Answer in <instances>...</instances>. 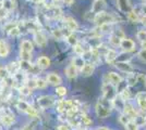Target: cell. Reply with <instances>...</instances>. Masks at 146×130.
I'll return each instance as SVG.
<instances>
[{
  "mask_svg": "<svg viewBox=\"0 0 146 130\" xmlns=\"http://www.w3.org/2000/svg\"><path fill=\"white\" fill-rule=\"evenodd\" d=\"M11 37H18V36H20L21 34H22V31L20 29V27H19V25L17 26V27H14V28H12L11 31L8 33Z\"/></svg>",
  "mask_w": 146,
  "mask_h": 130,
  "instance_id": "obj_40",
  "label": "cell"
},
{
  "mask_svg": "<svg viewBox=\"0 0 146 130\" xmlns=\"http://www.w3.org/2000/svg\"><path fill=\"white\" fill-rule=\"evenodd\" d=\"M104 80L105 81H109L111 84H113L115 86H119L122 82V78L121 76L117 73H113V72H110V73H107L104 77Z\"/></svg>",
  "mask_w": 146,
  "mask_h": 130,
  "instance_id": "obj_7",
  "label": "cell"
},
{
  "mask_svg": "<svg viewBox=\"0 0 146 130\" xmlns=\"http://www.w3.org/2000/svg\"><path fill=\"white\" fill-rule=\"evenodd\" d=\"M8 54H9L8 46H7V43L5 41H1V44H0V56L1 57H7Z\"/></svg>",
  "mask_w": 146,
  "mask_h": 130,
  "instance_id": "obj_30",
  "label": "cell"
},
{
  "mask_svg": "<svg viewBox=\"0 0 146 130\" xmlns=\"http://www.w3.org/2000/svg\"><path fill=\"white\" fill-rule=\"evenodd\" d=\"M136 37H137V39H139L143 44L146 43V31L145 29H140V31H137V34H136Z\"/></svg>",
  "mask_w": 146,
  "mask_h": 130,
  "instance_id": "obj_36",
  "label": "cell"
},
{
  "mask_svg": "<svg viewBox=\"0 0 146 130\" xmlns=\"http://www.w3.org/2000/svg\"><path fill=\"white\" fill-rule=\"evenodd\" d=\"M55 102V97H52V95H43V97L38 98V100H37L38 105L40 106L42 108H48V107L54 105Z\"/></svg>",
  "mask_w": 146,
  "mask_h": 130,
  "instance_id": "obj_6",
  "label": "cell"
},
{
  "mask_svg": "<svg viewBox=\"0 0 146 130\" xmlns=\"http://www.w3.org/2000/svg\"><path fill=\"white\" fill-rule=\"evenodd\" d=\"M36 84H37V88H39V89H44L45 87L47 86V80H44L43 78H37Z\"/></svg>",
  "mask_w": 146,
  "mask_h": 130,
  "instance_id": "obj_44",
  "label": "cell"
},
{
  "mask_svg": "<svg viewBox=\"0 0 146 130\" xmlns=\"http://www.w3.org/2000/svg\"><path fill=\"white\" fill-rule=\"evenodd\" d=\"M144 3H146V0H144Z\"/></svg>",
  "mask_w": 146,
  "mask_h": 130,
  "instance_id": "obj_56",
  "label": "cell"
},
{
  "mask_svg": "<svg viewBox=\"0 0 146 130\" xmlns=\"http://www.w3.org/2000/svg\"><path fill=\"white\" fill-rule=\"evenodd\" d=\"M18 25L19 24L17 23V22H9V23H7V24L5 25V27H3V31H6L7 33H9V31H11L12 28L17 27Z\"/></svg>",
  "mask_w": 146,
  "mask_h": 130,
  "instance_id": "obj_41",
  "label": "cell"
},
{
  "mask_svg": "<svg viewBox=\"0 0 146 130\" xmlns=\"http://www.w3.org/2000/svg\"><path fill=\"white\" fill-rule=\"evenodd\" d=\"M128 19L131 21V22H134V23H136V22H139L141 20L140 15L137 14V13L135 12L134 10H131L130 12H128Z\"/></svg>",
  "mask_w": 146,
  "mask_h": 130,
  "instance_id": "obj_31",
  "label": "cell"
},
{
  "mask_svg": "<svg viewBox=\"0 0 146 130\" xmlns=\"http://www.w3.org/2000/svg\"><path fill=\"white\" fill-rule=\"evenodd\" d=\"M119 120H120V123H121L122 125H124V126H127V125L132 120L131 118L129 117L127 114H124V113H122L121 115H120V117H119Z\"/></svg>",
  "mask_w": 146,
  "mask_h": 130,
  "instance_id": "obj_39",
  "label": "cell"
},
{
  "mask_svg": "<svg viewBox=\"0 0 146 130\" xmlns=\"http://www.w3.org/2000/svg\"><path fill=\"white\" fill-rule=\"evenodd\" d=\"M136 100H137V104H139L141 110L146 112V94L145 93L140 92L136 95Z\"/></svg>",
  "mask_w": 146,
  "mask_h": 130,
  "instance_id": "obj_23",
  "label": "cell"
},
{
  "mask_svg": "<svg viewBox=\"0 0 146 130\" xmlns=\"http://www.w3.org/2000/svg\"><path fill=\"white\" fill-rule=\"evenodd\" d=\"M21 50L23 51H27V52H32L33 51V43L31 42L30 40L25 39L21 42Z\"/></svg>",
  "mask_w": 146,
  "mask_h": 130,
  "instance_id": "obj_27",
  "label": "cell"
},
{
  "mask_svg": "<svg viewBox=\"0 0 146 130\" xmlns=\"http://www.w3.org/2000/svg\"><path fill=\"white\" fill-rule=\"evenodd\" d=\"M78 130H86V128H85V127H83V126H82V127H80V128H78Z\"/></svg>",
  "mask_w": 146,
  "mask_h": 130,
  "instance_id": "obj_54",
  "label": "cell"
},
{
  "mask_svg": "<svg viewBox=\"0 0 146 130\" xmlns=\"http://www.w3.org/2000/svg\"><path fill=\"white\" fill-rule=\"evenodd\" d=\"M137 78H139V79H142V80H143V84L146 86V75L140 74L139 76H137Z\"/></svg>",
  "mask_w": 146,
  "mask_h": 130,
  "instance_id": "obj_51",
  "label": "cell"
},
{
  "mask_svg": "<svg viewBox=\"0 0 146 130\" xmlns=\"http://www.w3.org/2000/svg\"><path fill=\"white\" fill-rule=\"evenodd\" d=\"M94 71H95V64H93V63H86L85 65L83 66V68L81 69L83 76H85V77L91 76L94 73Z\"/></svg>",
  "mask_w": 146,
  "mask_h": 130,
  "instance_id": "obj_21",
  "label": "cell"
},
{
  "mask_svg": "<svg viewBox=\"0 0 146 130\" xmlns=\"http://www.w3.org/2000/svg\"><path fill=\"white\" fill-rule=\"evenodd\" d=\"M20 57H21L22 61H29V62H31V61H32V52H27V51L21 50V52H20Z\"/></svg>",
  "mask_w": 146,
  "mask_h": 130,
  "instance_id": "obj_35",
  "label": "cell"
},
{
  "mask_svg": "<svg viewBox=\"0 0 146 130\" xmlns=\"http://www.w3.org/2000/svg\"><path fill=\"white\" fill-rule=\"evenodd\" d=\"M62 1H63L66 5H68V6H71L73 3V0H62Z\"/></svg>",
  "mask_w": 146,
  "mask_h": 130,
  "instance_id": "obj_52",
  "label": "cell"
},
{
  "mask_svg": "<svg viewBox=\"0 0 146 130\" xmlns=\"http://www.w3.org/2000/svg\"><path fill=\"white\" fill-rule=\"evenodd\" d=\"M2 3H3V8L6 9L7 11H10V10L13 8V1L12 0H3V1H2Z\"/></svg>",
  "mask_w": 146,
  "mask_h": 130,
  "instance_id": "obj_43",
  "label": "cell"
},
{
  "mask_svg": "<svg viewBox=\"0 0 146 130\" xmlns=\"http://www.w3.org/2000/svg\"><path fill=\"white\" fill-rule=\"evenodd\" d=\"M56 94L59 97H64L67 94V88L63 86H57L56 88Z\"/></svg>",
  "mask_w": 146,
  "mask_h": 130,
  "instance_id": "obj_38",
  "label": "cell"
},
{
  "mask_svg": "<svg viewBox=\"0 0 146 130\" xmlns=\"http://www.w3.org/2000/svg\"><path fill=\"white\" fill-rule=\"evenodd\" d=\"M20 67L22 71H24V72H31L32 71V68H33V65H32V63L29 62V61H22L21 60V62H20Z\"/></svg>",
  "mask_w": 146,
  "mask_h": 130,
  "instance_id": "obj_29",
  "label": "cell"
},
{
  "mask_svg": "<svg viewBox=\"0 0 146 130\" xmlns=\"http://www.w3.org/2000/svg\"><path fill=\"white\" fill-rule=\"evenodd\" d=\"M64 28H56V29H54L52 31V36H54V38L55 39H58V40H60V39H62V38L66 36V38L68 37V34H66L64 33Z\"/></svg>",
  "mask_w": 146,
  "mask_h": 130,
  "instance_id": "obj_24",
  "label": "cell"
},
{
  "mask_svg": "<svg viewBox=\"0 0 146 130\" xmlns=\"http://www.w3.org/2000/svg\"><path fill=\"white\" fill-rule=\"evenodd\" d=\"M105 9H106L105 0H95L93 6H92V12L94 13V14H97V13L105 11Z\"/></svg>",
  "mask_w": 146,
  "mask_h": 130,
  "instance_id": "obj_11",
  "label": "cell"
},
{
  "mask_svg": "<svg viewBox=\"0 0 146 130\" xmlns=\"http://www.w3.org/2000/svg\"><path fill=\"white\" fill-rule=\"evenodd\" d=\"M80 120H81V123H82V125H83L84 127H87V126H90V125L93 124V120H92L88 116H86V115H82V116L80 117Z\"/></svg>",
  "mask_w": 146,
  "mask_h": 130,
  "instance_id": "obj_37",
  "label": "cell"
},
{
  "mask_svg": "<svg viewBox=\"0 0 146 130\" xmlns=\"http://www.w3.org/2000/svg\"><path fill=\"white\" fill-rule=\"evenodd\" d=\"M104 56H105V59H106V62L109 63V64H112V63L117 60V57H118V53H117L116 50L108 49L107 51H106V53L104 54Z\"/></svg>",
  "mask_w": 146,
  "mask_h": 130,
  "instance_id": "obj_16",
  "label": "cell"
},
{
  "mask_svg": "<svg viewBox=\"0 0 146 130\" xmlns=\"http://www.w3.org/2000/svg\"><path fill=\"white\" fill-rule=\"evenodd\" d=\"M25 85L29 87L30 89H35L37 88V84H36V79H34V78H31V79H27L26 82H25Z\"/></svg>",
  "mask_w": 146,
  "mask_h": 130,
  "instance_id": "obj_42",
  "label": "cell"
},
{
  "mask_svg": "<svg viewBox=\"0 0 146 130\" xmlns=\"http://www.w3.org/2000/svg\"><path fill=\"white\" fill-rule=\"evenodd\" d=\"M0 93H1V90H0Z\"/></svg>",
  "mask_w": 146,
  "mask_h": 130,
  "instance_id": "obj_57",
  "label": "cell"
},
{
  "mask_svg": "<svg viewBox=\"0 0 146 130\" xmlns=\"http://www.w3.org/2000/svg\"><path fill=\"white\" fill-rule=\"evenodd\" d=\"M46 80H47L48 84L52 85V86H60L61 82H62L61 77L58 74H56V73H50V74L47 75Z\"/></svg>",
  "mask_w": 146,
  "mask_h": 130,
  "instance_id": "obj_14",
  "label": "cell"
},
{
  "mask_svg": "<svg viewBox=\"0 0 146 130\" xmlns=\"http://www.w3.org/2000/svg\"><path fill=\"white\" fill-rule=\"evenodd\" d=\"M124 37V34H123V31L121 29H118V31H113L112 34H111V36H110V43L111 44H113V46H120V43H121V40L123 39Z\"/></svg>",
  "mask_w": 146,
  "mask_h": 130,
  "instance_id": "obj_8",
  "label": "cell"
},
{
  "mask_svg": "<svg viewBox=\"0 0 146 130\" xmlns=\"http://www.w3.org/2000/svg\"><path fill=\"white\" fill-rule=\"evenodd\" d=\"M19 92H20L21 95L27 97V95H30L31 93H32V89H30L26 85H23V86H21L19 88Z\"/></svg>",
  "mask_w": 146,
  "mask_h": 130,
  "instance_id": "obj_34",
  "label": "cell"
},
{
  "mask_svg": "<svg viewBox=\"0 0 146 130\" xmlns=\"http://www.w3.org/2000/svg\"><path fill=\"white\" fill-rule=\"evenodd\" d=\"M102 90H103V97L108 100H112L117 97V89L116 86L113 84H111L109 81H105L104 80L103 87H102Z\"/></svg>",
  "mask_w": 146,
  "mask_h": 130,
  "instance_id": "obj_4",
  "label": "cell"
},
{
  "mask_svg": "<svg viewBox=\"0 0 146 130\" xmlns=\"http://www.w3.org/2000/svg\"><path fill=\"white\" fill-rule=\"evenodd\" d=\"M10 76H11V74L9 73L8 68L3 67V66H1V67H0V79L6 80V79H8V78L10 77Z\"/></svg>",
  "mask_w": 146,
  "mask_h": 130,
  "instance_id": "obj_33",
  "label": "cell"
},
{
  "mask_svg": "<svg viewBox=\"0 0 146 130\" xmlns=\"http://www.w3.org/2000/svg\"><path fill=\"white\" fill-rule=\"evenodd\" d=\"M34 40H35V42L39 47H43V48L46 47V44H47V38H46V36L40 31L34 33Z\"/></svg>",
  "mask_w": 146,
  "mask_h": 130,
  "instance_id": "obj_12",
  "label": "cell"
},
{
  "mask_svg": "<svg viewBox=\"0 0 146 130\" xmlns=\"http://www.w3.org/2000/svg\"><path fill=\"white\" fill-rule=\"evenodd\" d=\"M7 68H8L9 73H10L11 75H14L17 72H19V71L21 69V67H20V63H18V62L10 63V64L7 66Z\"/></svg>",
  "mask_w": 146,
  "mask_h": 130,
  "instance_id": "obj_26",
  "label": "cell"
},
{
  "mask_svg": "<svg viewBox=\"0 0 146 130\" xmlns=\"http://www.w3.org/2000/svg\"><path fill=\"white\" fill-rule=\"evenodd\" d=\"M1 8H3V3H2V2H0V9H1Z\"/></svg>",
  "mask_w": 146,
  "mask_h": 130,
  "instance_id": "obj_55",
  "label": "cell"
},
{
  "mask_svg": "<svg viewBox=\"0 0 146 130\" xmlns=\"http://www.w3.org/2000/svg\"><path fill=\"white\" fill-rule=\"evenodd\" d=\"M73 50H74V53L76 54V56H83L84 53H85V49H84V47L81 44V43H78V44H75L74 47H73Z\"/></svg>",
  "mask_w": 146,
  "mask_h": 130,
  "instance_id": "obj_32",
  "label": "cell"
},
{
  "mask_svg": "<svg viewBox=\"0 0 146 130\" xmlns=\"http://www.w3.org/2000/svg\"><path fill=\"white\" fill-rule=\"evenodd\" d=\"M116 67L119 71H121L123 73H127V74H131L133 72L132 65L129 62H124V61H120V62L116 63Z\"/></svg>",
  "mask_w": 146,
  "mask_h": 130,
  "instance_id": "obj_13",
  "label": "cell"
},
{
  "mask_svg": "<svg viewBox=\"0 0 146 130\" xmlns=\"http://www.w3.org/2000/svg\"><path fill=\"white\" fill-rule=\"evenodd\" d=\"M113 108V104H112V101L111 100H108L106 98H99L96 103V106H95V112H96V115L97 117L99 118H106L108 117L110 114H111V111Z\"/></svg>",
  "mask_w": 146,
  "mask_h": 130,
  "instance_id": "obj_1",
  "label": "cell"
},
{
  "mask_svg": "<svg viewBox=\"0 0 146 130\" xmlns=\"http://www.w3.org/2000/svg\"><path fill=\"white\" fill-rule=\"evenodd\" d=\"M17 108H18L19 111H21V112H23V113H25V114H27L30 117L36 118L37 115H38L37 111L33 107V106H31L27 102L22 101V100L18 101V103H17Z\"/></svg>",
  "mask_w": 146,
  "mask_h": 130,
  "instance_id": "obj_5",
  "label": "cell"
},
{
  "mask_svg": "<svg viewBox=\"0 0 146 130\" xmlns=\"http://www.w3.org/2000/svg\"><path fill=\"white\" fill-rule=\"evenodd\" d=\"M117 5H118V8L120 9V11H122V12L128 13L131 11L129 0H117Z\"/></svg>",
  "mask_w": 146,
  "mask_h": 130,
  "instance_id": "obj_22",
  "label": "cell"
},
{
  "mask_svg": "<svg viewBox=\"0 0 146 130\" xmlns=\"http://www.w3.org/2000/svg\"><path fill=\"white\" fill-rule=\"evenodd\" d=\"M70 129V126L69 125H61L58 127V130H69Z\"/></svg>",
  "mask_w": 146,
  "mask_h": 130,
  "instance_id": "obj_50",
  "label": "cell"
},
{
  "mask_svg": "<svg viewBox=\"0 0 146 130\" xmlns=\"http://www.w3.org/2000/svg\"><path fill=\"white\" fill-rule=\"evenodd\" d=\"M37 66L40 68V69H46L50 66V59L48 56H40L37 59Z\"/></svg>",
  "mask_w": 146,
  "mask_h": 130,
  "instance_id": "obj_19",
  "label": "cell"
},
{
  "mask_svg": "<svg viewBox=\"0 0 146 130\" xmlns=\"http://www.w3.org/2000/svg\"><path fill=\"white\" fill-rule=\"evenodd\" d=\"M7 13H8V11H7L5 8H1V9H0V21L6 18Z\"/></svg>",
  "mask_w": 146,
  "mask_h": 130,
  "instance_id": "obj_49",
  "label": "cell"
},
{
  "mask_svg": "<svg viewBox=\"0 0 146 130\" xmlns=\"http://www.w3.org/2000/svg\"><path fill=\"white\" fill-rule=\"evenodd\" d=\"M120 48L125 52H131L135 49V43L130 38H123L120 43Z\"/></svg>",
  "mask_w": 146,
  "mask_h": 130,
  "instance_id": "obj_9",
  "label": "cell"
},
{
  "mask_svg": "<svg viewBox=\"0 0 146 130\" xmlns=\"http://www.w3.org/2000/svg\"><path fill=\"white\" fill-rule=\"evenodd\" d=\"M73 64L76 66V68H78V69H80V71H81L86 63H85V60L83 59V56H75V57L73 59Z\"/></svg>",
  "mask_w": 146,
  "mask_h": 130,
  "instance_id": "obj_25",
  "label": "cell"
},
{
  "mask_svg": "<svg viewBox=\"0 0 146 130\" xmlns=\"http://www.w3.org/2000/svg\"><path fill=\"white\" fill-rule=\"evenodd\" d=\"M125 127H127V130H139V126L134 120H131Z\"/></svg>",
  "mask_w": 146,
  "mask_h": 130,
  "instance_id": "obj_45",
  "label": "cell"
},
{
  "mask_svg": "<svg viewBox=\"0 0 146 130\" xmlns=\"http://www.w3.org/2000/svg\"><path fill=\"white\" fill-rule=\"evenodd\" d=\"M80 102L79 101H73V100H60L57 104V110L61 113H68L71 110L79 108Z\"/></svg>",
  "mask_w": 146,
  "mask_h": 130,
  "instance_id": "obj_3",
  "label": "cell"
},
{
  "mask_svg": "<svg viewBox=\"0 0 146 130\" xmlns=\"http://www.w3.org/2000/svg\"><path fill=\"white\" fill-rule=\"evenodd\" d=\"M36 124H37V122H32V123L26 125L22 130H34L35 127H36Z\"/></svg>",
  "mask_w": 146,
  "mask_h": 130,
  "instance_id": "obj_48",
  "label": "cell"
},
{
  "mask_svg": "<svg viewBox=\"0 0 146 130\" xmlns=\"http://www.w3.org/2000/svg\"><path fill=\"white\" fill-rule=\"evenodd\" d=\"M139 59H140L141 61H143V62H146V49L145 48H143V49L141 50L140 52H139Z\"/></svg>",
  "mask_w": 146,
  "mask_h": 130,
  "instance_id": "obj_46",
  "label": "cell"
},
{
  "mask_svg": "<svg viewBox=\"0 0 146 130\" xmlns=\"http://www.w3.org/2000/svg\"><path fill=\"white\" fill-rule=\"evenodd\" d=\"M12 77L14 82H19V84H24L25 85V82L27 80V78H26V72L22 71V69L17 72L14 75H12Z\"/></svg>",
  "mask_w": 146,
  "mask_h": 130,
  "instance_id": "obj_17",
  "label": "cell"
},
{
  "mask_svg": "<svg viewBox=\"0 0 146 130\" xmlns=\"http://www.w3.org/2000/svg\"><path fill=\"white\" fill-rule=\"evenodd\" d=\"M116 16L113 15V14H111V13H108V12H103L100 13H97V14H95V16H94V22L98 25V26H100V25H104V24H112V23H116Z\"/></svg>",
  "mask_w": 146,
  "mask_h": 130,
  "instance_id": "obj_2",
  "label": "cell"
},
{
  "mask_svg": "<svg viewBox=\"0 0 146 130\" xmlns=\"http://www.w3.org/2000/svg\"><path fill=\"white\" fill-rule=\"evenodd\" d=\"M78 68H76V66L74 65V64H70V65H68L67 68L64 69V73H66V75H67L68 78H70V79H72V78H75L76 76H78Z\"/></svg>",
  "mask_w": 146,
  "mask_h": 130,
  "instance_id": "obj_18",
  "label": "cell"
},
{
  "mask_svg": "<svg viewBox=\"0 0 146 130\" xmlns=\"http://www.w3.org/2000/svg\"><path fill=\"white\" fill-rule=\"evenodd\" d=\"M123 113L124 114H127L129 117L131 118L132 120H134L135 118H136V116L139 115L137 114V112L135 111V108H134V106L130 103V102H125V104H124V110H123Z\"/></svg>",
  "mask_w": 146,
  "mask_h": 130,
  "instance_id": "obj_10",
  "label": "cell"
},
{
  "mask_svg": "<svg viewBox=\"0 0 146 130\" xmlns=\"http://www.w3.org/2000/svg\"><path fill=\"white\" fill-rule=\"evenodd\" d=\"M66 39H67L68 43H69L70 46H72V47H74L75 44H78V43H79V38H78V36H76L74 33H71V34H70Z\"/></svg>",
  "mask_w": 146,
  "mask_h": 130,
  "instance_id": "obj_28",
  "label": "cell"
},
{
  "mask_svg": "<svg viewBox=\"0 0 146 130\" xmlns=\"http://www.w3.org/2000/svg\"><path fill=\"white\" fill-rule=\"evenodd\" d=\"M64 24H66L68 29H70L71 31H75L79 29V24H78V22L73 19V18H71V16L64 18Z\"/></svg>",
  "mask_w": 146,
  "mask_h": 130,
  "instance_id": "obj_15",
  "label": "cell"
},
{
  "mask_svg": "<svg viewBox=\"0 0 146 130\" xmlns=\"http://www.w3.org/2000/svg\"><path fill=\"white\" fill-rule=\"evenodd\" d=\"M137 79H139V78H137V77H135L134 75H130V76L128 77L129 85H130V86H133V85H135V82L137 81Z\"/></svg>",
  "mask_w": 146,
  "mask_h": 130,
  "instance_id": "obj_47",
  "label": "cell"
},
{
  "mask_svg": "<svg viewBox=\"0 0 146 130\" xmlns=\"http://www.w3.org/2000/svg\"><path fill=\"white\" fill-rule=\"evenodd\" d=\"M1 123L2 125H5L7 127L11 126V125L14 123V115L11 114V113H6L1 116Z\"/></svg>",
  "mask_w": 146,
  "mask_h": 130,
  "instance_id": "obj_20",
  "label": "cell"
},
{
  "mask_svg": "<svg viewBox=\"0 0 146 130\" xmlns=\"http://www.w3.org/2000/svg\"><path fill=\"white\" fill-rule=\"evenodd\" d=\"M96 130H110V129L106 128V127H99V128H97Z\"/></svg>",
  "mask_w": 146,
  "mask_h": 130,
  "instance_id": "obj_53",
  "label": "cell"
}]
</instances>
